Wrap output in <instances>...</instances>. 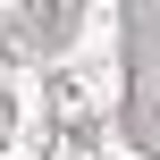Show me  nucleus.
Wrapping results in <instances>:
<instances>
[{"label": "nucleus", "mask_w": 160, "mask_h": 160, "mask_svg": "<svg viewBox=\"0 0 160 160\" xmlns=\"http://www.w3.org/2000/svg\"><path fill=\"white\" fill-rule=\"evenodd\" d=\"M0 135H8V110H0Z\"/></svg>", "instance_id": "f257e3e1"}]
</instances>
